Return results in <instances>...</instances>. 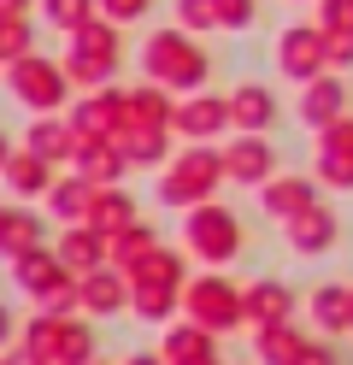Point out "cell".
I'll return each mask as SVG.
<instances>
[{
    "instance_id": "14",
    "label": "cell",
    "mask_w": 353,
    "mask_h": 365,
    "mask_svg": "<svg viewBox=\"0 0 353 365\" xmlns=\"http://www.w3.org/2000/svg\"><path fill=\"white\" fill-rule=\"evenodd\" d=\"M53 247H59V259H65L71 271H77V277L112 259V242H106L101 230H94V224H59V242H53Z\"/></svg>"
},
{
    "instance_id": "28",
    "label": "cell",
    "mask_w": 353,
    "mask_h": 365,
    "mask_svg": "<svg viewBox=\"0 0 353 365\" xmlns=\"http://www.w3.org/2000/svg\"><path fill=\"white\" fill-rule=\"evenodd\" d=\"M101 12L112 18V24H135V18L148 12V0H101Z\"/></svg>"
},
{
    "instance_id": "36",
    "label": "cell",
    "mask_w": 353,
    "mask_h": 365,
    "mask_svg": "<svg viewBox=\"0 0 353 365\" xmlns=\"http://www.w3.org/2000/svg\"><path fill=\"white\" fill-rule=\"evenodd\" d=\"M0 77H6V59H0Z\"/></svg>"
},
{
    "instance_id": "13",
    "label": "cell",
    "mask_w": 353,
    "mask_h": 365,
    "mask_svg": "<svg viewBox=\"0 0 353 365\" xmlns=\"http://www.w3.org/2000/svg\"><path fill=\"white\" fill-rule=\"evenodd\" d=\"M53 177H59V165H47L41 153H30V148H18L12 159H6V195L12 200H47V189H53Z\"/></svg>"
},
{
    "instance_id": "19",
    "label": "cell",
    "mask_w": 353,
    "mask_h": 365,
    "mask_svg": "<svg viewBox=\"0 0 353 365\" xmlns=\"http://www.w3.org/2000/svg\"><path fill=\"white\" fill-rule=\"evenodd\" d=\"M106 242H112V265H118V271H135V265L159 247V236L148 230V224H130V230H118V236H106Z\"/></svg>"
},
{
    "instance_id": "6",
    "label": "cell",
    "mask_w": 353,
    "mask_h": 365,
    "mask_svg": "<svg viewBox=\"0 0 353 365\" xmlns=\"http://www.w3.org/2000/svg\"><path fill=\"white\" fill-rule=\"evenodd\" d=\"M183 242H188V254H200V259H230L235 254V242H242V230H235V218L224 207H188V224H183Z\"/></svg>"
},
{
    "instance_id": "7",
    "label": "cell",
    "mask_w": 353,
    "mask_h": 365,
    "mask_svg": "<svg viewBox=\"0 0 353 365\" xmlns=\"http://www.w3.org/2000/svg\"><path fill=\"white\" fill-rule=\"evenodd\" d=\"M77 124L71 118H59V112H30V124H24V135H18V148H30V153H41L47 165H71L77 159Z\"/></svg>"
},
{
    "instance_id": "33",
    "label": "cell",
    "mask_w": 353,
    "mask_h": 365,
    "mask_svg": "<svg viewBox=\"0 0 353 365\" xmlns=\"http://www.w3.org/2000/svg\"><path fill=\"white\" fill-rule=\"evenodd\" d=\"M12 153H18V148H12V135L0 130V177H6V159H12Z\"/></svg>"
},
{
    "instance_id": "12",
    "label": "cell",
    "mask_w": 353,
    "mask_h": 365,
    "mask_svg": "<svg viewBox=\"0 0 353 365\" xmlns=\"http://www.w3.org/2000/svg\"><path fill=\"white\" fill-rule=\"evenodd\" d=\"M94 195H101V182H88L83 171H65V177H53V189H47V218L53 224H88Z\"/></svg>"
},
{
    "instance_id": "20",
    "label": "cell",
    "mask_w": 353,
    "mask_h": 365,
    "mask_svg": "<svg viewBox=\"0 0 353 365\" xmlns=\"http://www.w3.org/2000/svg\"><path fill=\"white\" fill-rule=\"evenodd\" d=\"M47 242V218L30 207V200H18V212H12V230H6V259L12 254H30V247Z\"/></svg>"
},
{
    "instance_id": "3",
    "label": "cell",
    "mask_w": 353,
    "mask_h": 365,
    "mask_svg": "<svg viewBox=\"0 0 353 365\" xmlns=\"http://www.w3.org/2000/svg\"><path fill=\"white\" fill-rule=\"evenodd\" d=\"M0 83H6V95H12L24 112H59L65 95L77 88V83H71V71H65V59H47V53H24V59H12Z\"/></svg>"
},
{
    "instance_id": "27",
    "label": "cell",
    "mask_w": 353,
    "mask_h": 365,
    "mask_svg": "<svg viewBox=\"0 0 353 365\" xmlns=\"http://www.w3.org/2000/svg\"><path fill=\"white\" fill-rule=\"evenodd\" d=\"M235 124H265V112H271V101L265 95H253V88H247V95H235Z\"/></svg>"
},
{
    "instance_id": "10",
    "label": "cell",
    "mask_w": 353,
    "mask_h": 365,
    "mask_svg": "<svg viewBox=\"0 0 353 365\" xmlns=\"http://www.w3.org/2000/svg\"><path fill=\"white\" fill-rule=\"evenodd\" d=\"M183 307H188V318H195V324H206V330H230L235 318H242V294H235L224 277H200V283H188Z\"/></svg>"
},
{
    "instance_id": "22",
    "label": "cell",
    "mask_w": 353,
    "mask_h": 365,
    "mask_svg": "<svg viewBox=\"0 0 353 365\" xmlns=\"http://www.w3.org/2000/svg\"><path fill=\"white\" fill-rule=\"evenodd\" d=\"M24 53H36V24L30 18H0V59H24Z\"/></svg>"
},
{
    "instance_id": "29",
    "label": "cell",
    "mask_w": 353,
    "mask_h": 365,
    "mask_svg": "<svg viewBox=\"0 0 353 365\" xmlns=\"http://www.w3.org/2000/svg\"><path fill=\"white\" fill-rule=\"evenodd\" d=\"M12 336H18V312H12L6 301H0V354L12 348Z\"/></svg>"
},
{
    "instance_id": "23",
    "label": "cell",
    "mask_w": 353,
    "mask_h": 365,
    "mask_svg": "<svg viewBox=\"0 0 353 365\" xmlns=\"http://www.w3.org/2000/svg\"><path fill=\"white\" fill-rule=\"evenodd\" d=\"M177 124H183L188 135H212V130L224 124V106H218V101H195V106L177 112Z\"/></svg>"
},
{
    "instance_id": "9",
    "label": "cell",
    "mask_w": 353,
    "mask_h": 365,
    "mask_svg": "<svg viewBox=\"0 0 353 365\" xmlns=\"http://www.w3.org/2000/svg\"><path fill=\"white\" fill-rule=\"evenodd\" d=\"M141 65H148V77L171 83V88H188V83L200 77V53L188 48L183 36H171V30H159V36L148 41V53H141Z\"/></svg>"
},
{
    "instance_id": "2",
    "label": "cell",
    "mask_w": 353,
    "mask_h": 365,
    "mask_svg": "<svg viewBox=\"0 0 353 365\" xmlns=\"http://www.w3.org/2000/svg\"><path fill=\"white\" fill-rule=\"evenodd\" d=\"M118 53H124V41H118L112 18H88L83 30L65 36V71L77 88H106L118 71Z\"/></svg>"
},
{
    "instance_id": "25",
    "label": "cell",
    "mask_w": 353,
    "mask_h": 365,
    "mask_svg": "<svg viewBox=\"0 0 353 365\" xmlns=\"http://www.w3.org/2000/svg\"><path fill=\"white\" fill-rule=\"evenodd\" d=\"M230 177H242V182H253V177H265V148H253V142H242V148H230Z\"/></svg>"
},
{
    "instance_id": "26",
    "label": "cell",
    "mask_w": 353,
    "mask_h": 365,
    "mask_svg": "<svg viewBox=\"0 0 353 365\" xmlns=\"http://www.w3.org/2000/svg\"><path fill=\"white\" fill-rule=\"evenodd\" d=\"M247 307H253L259 318H282V307H289V294H282L277 283H259V289L247 294Z\"/></svg>"
},
{
    "instance_id": "8",
    "label": "cell",
    "mask_w": 353,
    "mask_h": 365,
    "mask_svg": "<svg viewBox=\"0 0 353 365\" xmlns=\"http://www.w3.org/2000/svg\"><path fill=\"white\" fill-rule=\"evenodd\" d=\"M212 182H218V159L212 153H183L177 165L159 177V200H171V207H200Z\"/></svg>"
},
{
    "instance_id": "18",
    "label": "cell",
    "mask_w": 353,
    "mask_h": 365,
    "mask_svg": "<svg viewBox=\"0 0 353 365\" xmlns=\"http://www.w3.org/2000/svg\"><path fill=\"white\" fill-rule=\"evenodd\" d=\"M118 148H124L130 165H159L165 159V124H124L118 130Z\"/></svg>"
},
{
    "instance_id": "16",
    "label": "cell",
    "mask_w": 353,
    "mask_h": 365,
    "mask_svg": "<svg viewBox=\"0 0 353 365\" xmlns=\"http://www.w3.org/2000/svg\"><path fill=\"white\" fill-rule=\"evenodd\" d=\"M159 359H165V365H206V359H212V330H206V324H177V330H165Z\"/></svg>"
},
{
    "instance_id": "24",
    "label": "cell",
    "mask_w": 353,
    "mask_h": 365,
    "mask_svg": "<svg viewBox=\"0 0 353 365\" xmlns=\"http://www.w3.org/2000/svg\"><path fill=\"white\" fill-rule=\"evenodd\" d=\"M171 118V106H165L159 88H135L130 95V124H165Z\"/></svg>"
},
{
    "instance_id": "1",
    "label": "cell",
    "mask_w": 353,
    "mask_h": 365,
    "mask_svg": "<svg viewBox=\"0 0 353 365\" xmlns=\"http://www.w3.org/2000/svg\"><path fill=\"white\" fill-rule=\"evenodd\" d=\"M18 348L41 354L47 365H88L94 359V330H88L83 312H47V307H36L18 324Z\"/></svg>"
},
{
    "instance_id": "17",
    "label": "cell",
    "mask_w": 353,
    "mask_h": 365,
    "mask_svg": "<svg viewBox=\"0 0 353 365\" xmlns=\"http://www.w3.org/2000/svg\"><path fill=\"white\" fill-rule=\"evenodd\" d=\"M88 224H94L101 236H118V230H130V224H135V200H130L124 189H118V182H106V189L94 195V207H88Z\"/></svg>"
},
{
    "instance_id": "34",
    "label": "cell",
    "mask_w": 353,
    "mask_h": 365,
    "mask_svg": "<svg viewBox=\"0 0 353 365\" xmlns=\"http://www.w3.org/2000/svg\"><path fill=\"white\" fill-rule=\"evenodd\" d=\"M124 365H165V359H159V354H130Z\"/></svg>"
},
{
    "instance_id": "5",
    "label": "cell",
    "mask_w": 353,
    "mask_h": 365,
    "mask_svg": "<svg viewBox=\"0 0 353 365\" xmlns=\"http://www.w3.org/2000/svg\"><path fill=\"white\" fill-rule=\"evenodd\" d=\"M6 271H12L18 294H30L36 307H41V301H47V294H53L59 283H71V277H77V271H71V265L59 259V247H53V242L30 247V254H12V259H6Z\"/></svg>"
},
{
    "instance_id": "21",
    "label": "cell",
    "mask_w": 353,
    "mask_h": 365,
    "mask_svg": "<svg viewBox=\"0 0 353 365\" xmlns=\"http://www.w3.org/2000/svg\"><path fill=\"white\" fill-rule=\"evenodd\" d=\"M36 12H41L59 36H71V30H83L88 18L101 12V0H36Z\"/></svg>"
},
{
    "instance_id": "11",
    "label": "cell",
    "mask_w": 353,
    "mask_h": 365,
    "mask_svg": "<svg viewBox=\"0 0 353 365\" xmlns=\"http://www.w3.org/2000/svg\"><path fill=\"white\" fill-rule=\"evenodd\" d=\"M77 289H83V318H118V312H130V277L112 259L83 271Z\"/></svg>"
},
{
    "instance_id": "35",
    "label": "cell",
    "mask_w": 353,
    "mask_h": 365,
    "mask_svg": "<svg viewBox=\"0 0 353 365\" xmlns=\"http://www.w3.org/2000/svg\"><path fill=\"white\" fill-rule=\"evenodd\" d=\"M0 365H18V354H12V348H6V354H0Z\"/></svg>"
},
{
    "instance_id": "32",
    "label": "cell",
    "mask_w": 353,
    "mask_h": 365,
    "mask_svg": "<svg viewBox=\"0 0 353 365\" xmlns=\"http://www.w3.org/2000/svg\"><path fill=\"white\" fill-rule=\"evenodd\" d=\"M282 354H289V336L271 330V336H265V359H282Z\"/></svg>"
},
{
    "instance_id": "30",
    "label": "cell",
    "mask_w": 353,
    "mask_h": 365,
    "mask_svg": "<svg viewBox=\"0 0 353 365\" xmlns=\"http://www.w3.org/2000/svg\"><path fill=\"white\" fill-rule=\"evenodd\" d=\"M36 0H0V18H30Z\"/></svg>"
},
{
    "instance_id": "15",
    "label": "cell",
    "mask_w": 353,
    "mask_h": 365,
    "mask_svg": "<svg viewBox=\"0 0 353 365\" xmlns=\"http://www.w3.org/2000/svg\"><path fill=\"white\" fill-rule=\"evenodd\" d=\"M65 171H83L88 182H101V189H106V182H118V177L130 171V159H124L118 142H88V135H83V142H77V159H71Z\"/></svg>"
},
{
    "instance_id": "37",
    "label": "cell",
    "mask_w": 353,
    "mask_h": 365,
    "mask_svg": "<svg viewBox=\"0 0 353 365\" xmlns=\"http://www.w3.org/2000/svg\"><path fill=\"white\" fill-rule=\"evenodd\" d=\"M88 365H106V359H88Z\"/></svg>"
},
{
    "instance_id": "4",
    "label": "cell",
    "mask_w": 353,
    "mask_h": 365,
    "mask_svg": "<svg viewBox=\"0 0 353 365\" xmlns=\"http://www.w3.org/2000/svg\"><path fill=\"white\" fill-rule=\"evenodd\" d=\"M65 118L77 124V135H88V142H118V130L130 124V95H118L112 83L106 88H83Z\"/></svg>"
},
{
    "instance_id": "31",
    "label": "cell",
    "mask_w": 353,
    "mask_h": 365,
    "mask_svg": "<svg viewBox=\"0 0 353 365\" xmlns=\"http://www.w3.org/2000/svg\"><path fill=\"white\" fill-rule=\"evenodd\" d=\"M12 212H18V200H0V254H6V230H12Z\"/></svg>"
}]
</instances>
